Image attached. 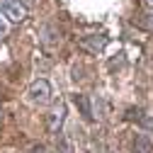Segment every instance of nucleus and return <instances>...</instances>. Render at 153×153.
I'll use <instances>...</instances> for the list:
<instances>
[{"label":"nucleus","mask_w":153,"mask_h":153,"mask_svg":"<svg viewBox=\"0 0 153 153\" xmlns=\"http://www.w3.org/2000/svg\"><path fill=\"white\" fill-rule=\"evenodd\" d=\"M25 15H27L25 5H22V3H17V0H7V3L3 5V17H7L10 22H22V20H25Z\"/></svg>","instance_id":"f257e3e1"},{"label":"nucleus","mask_w":153,"mask_h":153,"mask_svg":"<svg viewBox=\"0 0 153 153\" xmlns=\"http://www.w3.org/2000/svg\"><path fill=\"white\" fill-rule=\"evenodd\" d=\"M29 95H32V100H36V102H46V100H49V83H46V80L32 83Z\"/></svg>","instance_id":"f03ea898"},{"label":"nucleus","mask_w":153,"mask_h":153,"mask_svg":"<svg viewBox=\"0 0 153 153\" xmlns=\"http://www.w3.org/2000/svg\"><path fill=\"white\" fill-rule=\"evenodd\" d=\"M75 105L80 107V112H83V117H85V119H92V109H90V100L85 97V95H75Z\"/></svg>","instance_id":"7ed1b4c3"},{"label":"nucleus","mask_w":153,"mask_h":153,"mask_svg":"<svg viewBox=\"0 0 153 153\" xmlns=\"http://www.w3.org/2000/svg\"><path fill=\"white\" fill-rule=\"evenodd\" d=\"M134 148H136V153H151V141H148V136H136V143H134Z\"/></svg>","instance_id":"20e7f679"},{"label":"nucleus","mask_w":153,"mask_h":153,"mask_svg":"<svg viewBox=\"0 0 153 153\" xmlns=\"http://www.w3.org/2000/svg\"><path fill=\"white\" fill-rule=\"evenodd\" d=\"M146 5H148V7H151V10H153V0H146Z\"/></svg>","instance_id":"39448f33"}]
</instances>
